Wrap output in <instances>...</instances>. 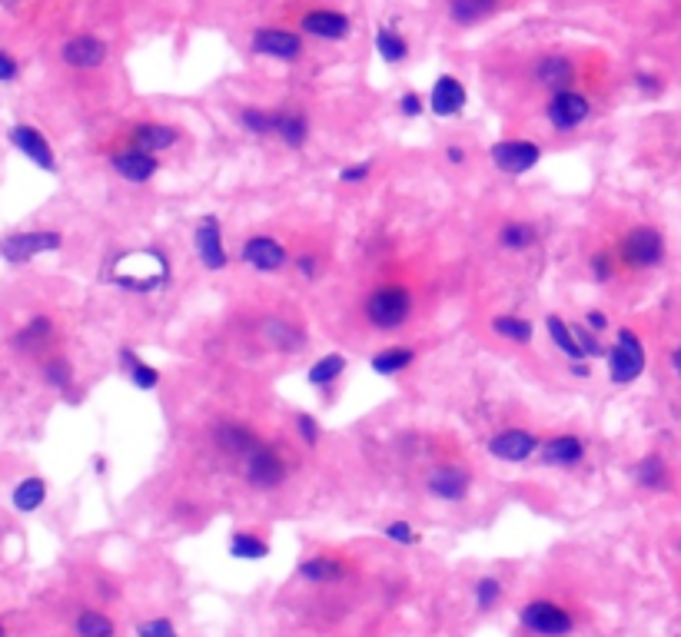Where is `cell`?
<instances>
[{
	"mask_svg": "<svg viewBox=\"0 0 681 637\" xmlns=\"http://www.w3.org/2000/svg\"><path fill=\"white\" fill-rule=\"evenodd\" d=\"M515 618H519V628L525 637H575L585 628L588 611L565 598L535 594V598L519 604Z\"/></svg>",
	"mask_w": 681,
	"mask_h": 637,
	"instance_id": "1",
	"label": "cell"
},
{
	"mask_svg": "<svg viewBox=\"0 0 681 637\" xmlns=\"http://www.w3.org/2000/svg\"><path fill=\"white\" fill-rule=\"evenodd\" d=\"M170 259L163 249H140V253H130L127 259L117 263V273H113V286L137 292V296H147V292H157L170 283Z\"/></svg>",
	"mask_w": 681,
	"mask_h": 637,
	"instance_id": "2",
	"label": "cell"
},
{
	"mask_svg": "<svg viewBox=\"0 0 681 637\" xmlns=\"http://www.w3.org/2000/svg\"><path fill=\"white\" fill-rule=\"evenodd\" d=\"M412 306H416V299H412V289L409 286L386 283V286H376L366 296L363 316H366V322L376 332H396V329H402L409 322Z\"/></svg>",
	"mask_w": 681,
	"mask_h": 637,
	"instance_id": "3",
	"label": "cell"
},
{
	"mask_svg": "<svg viewBox=\"0 0 681 637\" xmlns=\"http://www.w3.org/2000/svg\"><path fill=\"white\" fill-rule=\"evenodd\" d=\"M665 236L655 226H632L618 243V263L628 269H655L665 263Z\"/></svg>",
	"mask_w": 681,
	"mask_h": 637,
	"instance_id": "4",
	"label": "cell"
},
{
	"mask_svg": "<svg viewBox=\"0 0 681 637\" xmlns=\"http://www.w3.org/2000/svg\"><path fill=\"white\" fill-rule=\"evenodd\" d=\"M608 379L615 385H632L638 375L645 372V346L642 339H638V332L632 329H618L615 332V342L608 346Z\"/></svg>",
	"mask_w": 681,
	"mask_h": 637,
	"instance_id": "5",
	"label": "cell"
},
{
	"mask_svg": "<svg viewBox=\"0 0 681 637\" xmlns=\"http://www.w3.org/2000/svg\"><path fill=\"white\" fill-rule=\"evenodd\" d=\"M243 465H246V485L256 488V492H273V488H280L286 478H290V462H286L283 445L276 442H263Z\"/></svg>",
	"mask_w": 681,
	"mask_h": 637,
	"instance_id": "6",
	"label": "cell"
},
{
	"mask_svg": "<svg viewBox=\"0 0 681 637\" xmlns=\"http://www.w3.org/2000/svg\"><path fill=\"white\" fill-rule=\"evenodd\" d=\"M353 558L346 555H336V551H319V555H309L299 561V581L303 584H313V588H336V584H346L353 578Z\"/></svg>",
	"mask_w": 681,
	"mask_h": 637,
	"instance_id": "7",
	"label": "cell"
},
{
	"mask_svg": "<svg viewBox=\"0 0 681 637\" xmlns=\"http://www.w3.org/2000/svg\"><path fill=\"white\" fill-rule=\"evenodd\" d=\"M64 246V236L54 229H34V233H14L0 239V259L10 266H24L40 253H54Z\"/></svg>",
	"mask_w": 681,
	"mask_h": 637,
	"instance_id": "8",
	"label": "cell"
},
{
	"mask_svg": "<svg viewBox=\"0 0 681 637\" xmlns=\"http://www.w3.org/2000/svg\"><path fill=\"white\" fill-rule=\"evenodd\" d=\"M588 117H592V100L579 90H559L545 103V120L559 133L579 130L582 123H588Z\"/></svg>",
	"mask_w": 681,
	"mask_h": 637,
	"instance_id": "9",
	"label": "cell"
},
{
	"mask_svg": "<svg viewBox=\"0 0 681 637\" xmlns=\"http://www.w3.org/2000/svg\"><path fill=\"white\" fill-rule=\"evenodd\" d=\"M539 435L529 432V428H502V432H495L489 438V455L499 458V462H509V465H519V462H529L532 455H539Z\"/></svg>",
	"mask_w": 681,
	"mask_h": 637,
	"instance_id": "10",
	"label": "cell"
},
{
	"mask_svg": "<svg viewBox=\"0 0 681 637\" xmlns=\"http://www.w3.org/2000/svg\"><path fill=\"white\" fill-rule=\"evenodd\" d=\"M489 160L495 170L509 173V176H522L539 166L542 160V146L532 140H499L489 150Z\"/></svg>",
	"mask_w": 681,
	"mask_h": 637,
	"instance_id": "11",
	"label": "cell"
},
{
	"mask_svg": "<svg viewBox=\"0 0 681 637\" xmlns=\"http://www.w3.org/2000/svg\"><path fill=\"white\" fill-rule=\"evenodd\" d=\"M193 249H196V256H200L203 269H210V273H223V269L230 266V253H226L223 229H220V219L216 216H203L200 223H196Z\"/></svg>",
	"mask_w": 681,
	"mask_h": 637,
	"instance_id": "12",
	"label": "cell"
},
{
	"mask_svg": "<svg viewBox=\"0 0 681 637\" xmlns=\"http://www.w3.org/2000/svg\"><path fill=\"white\" fill-rule=\"evenodd\" d=\"M243 263L256 269V273H280V269H286V263H290V253H286V246L280 243L276 236H266V233H256L243 243L240 249Z\"/></svg>",
	"mask_w": 681,
	"mask_h": 637,
	"instance_id": "13",
	"label": "cell"
},
{
	"mask_svg": "<svg viewBox=\"0 0 681 637\" xmlns=\"http://www.w3.org/2000/svg\"><path fill=\"white\" fill-rule=\"evenodd\" d=\"M213 442L216 448H220L223 455H230V458H240V462H246L256 448L263 445V438L260 432L250 425V422H233V419H226V422H216L213 428Z\"/></svg>",
	"mask_w": 681,
	"mask_h": 637,
	"instance_id": "14",
	"label": "cell"
},
{
	"mask_svg": "<svg viewBox=\"0 0 681 637\" xmlns=\"http://www.w3.org/2000/svg\"><path fill=\"white\" fill-rule=\"evenodd\" d=\"M253 54L296 64V60L303 57V37L293 34V30H283V27H263L253 34Z\"/></svg>",
	"mask_w": 681,
	"mask_h": 637,
	"instance_id": "15",
	"label": "cell"
},
{
	"mask_svg": "<svg viewBox=\"0 0 681 637\" xmlns=\"http://www.w3.org/2000/svg\"><path fill=\"white\" fill-rule=\"evenodd\" d=\"M575 77H579V67L569 54H542L532 64V80L552 93L575 90Z\"/></svg>",
	"mask_w": 681,
	"mask_h": 637,
	"instance_id": "16",
	"label": "cell"
},
{
	"mask_svg": "<svg viewBox=\"0 0 681 637\" xmlns=\"http://www.w3.org/2000/svg\"><path fill=\"white\" fill-rule=\"evenodd\" d=\"M426 492L432 498L446 501V505H459L472 492V475L459 465H439L436 472L426 478Z\"/></svg>",
	"mask_w": 681,
	"mask_h": 637,
	"instance_id": "17",
	"label": "cell"
},
{
	"mask_svg": "<svg viewBox=\"0 0 681 637\" xmlns=\"http://www.w3.org/2000/svg\"><path fill=\"white\" fill-rule=\"evenodd\" d=\"M110 170L120 176V180L127 183H150L153 176L160 173V160L153 153H143V150H133V146H127V150H117L110 153Z\"/></svg>",
	"mask_w": 681,
	"mask_h": 637,
	"instance_id": "18",
	"label": "cell"
},
{
	"mask_svg": "<svg viewBox=\"0 0 681 637\" xmlns=\"http://www.w3.org/2000/svg\"><path fill=\"white\" fill-rule=\"evenodd\" d=\"M177 140H180V130L170 127V123H160V120L133 123V127L127 130V146L143 150V153H153V156H160L163 150L177 146Z\"/></svg>",
	"mask_w": 681,
	"mask_h": 637,
	"instance_id": "19",
	"label": "cell"
},
{
	"mask_svg": "<svg viewBox=\"0 0 681 637\" xmlns=\"http://www.w3.org/2000/svg\"><path fill=\"white\" fill-rule=\"evenodd\" d=\"M10 143H14L17 150L24 153L30 163H37L40 170L57 173L54 146L47 143V137H44V133H40L37 127H27V123H17V127H10Z\"/></svg>",
	"mask_w": 681,
	"mask_h": 637,
	"instance_id": "20",
	"label": "cell"
},
{
	"mask_svg": "<svg viewBox=\"0 0 681 637\" xmlns=\"http://www.w3.org/2000/svg\"><path fill=\"white\" fill-rule=\"evenodd\" d=\"M466 87H462L459 77H452V73H442V77L432 83V93H429V110L436 113L439 120H452L459 117L462 110H466Z\"/></svg>",
	"mask_w": 681,
	"mask_h": 637,
	"instance_id": "21",
	"label": "cell"
},
{
	"mask_svg": "<svg viewBox=\"0 0 681 637\" xmlns=\"http://www.w3.org/2000/svg\"><path fill=\"white\" fill-rule=\"evenodd\" d=\"M585 455H588L585 438L572 435V432L555 435V438H549V442H542V448H539V458L552 468H575V465L585 462Z\"/></svg>",
	"mask_w": 681,
	"mask_h": 637,
	"instance_id": "22",
	"label": "cell"
},
{
	"mask_svg": "<svg viewBox=\"0 0 681 637\" xmlns=\"http://www.w3.org/2000/svg\"><path fill=\"white\" fill-rule=\"evenodd\" d=\"M299 27L319 40H346L353 34V20H349L343 10H329V7L309 10V14L299 20Z\"/></svg>",
	"mask_w": 681,
	"mask_h": 637,
	"instance_id": "23",
	"label": "cell"
},
{
	"mask_svg": "<svg viewBox=\"0 0 681 637\" xmlns=\"http://www.w3.org/2000/svg\"><path fill=\"white\" fill-rule=\"evenodd\" d=\"M260 339L270 349H280V352H299V349H306V332H303V326H299V322H293V319H283V316L263 319Z\"/></svg>",
	"mask_w": 681,
	"mask_h": 637,
	"instance_id": "24",
	"label": "cell"
},
{
	"mask_svg": "<svg viewBox=\"0 0 681 637\" xmlns=\"http://www.w3.org/2000/svg\"><path fill=\"white\" fill-rule=\"evenodd\" d=\"M107 57H110V47L94 34H80L64 44V60L77 70H97L107 64Z\"/></svg>",
	"mask_w": 681,
	"mask_h": 637,
	"instance_id": "25",
	"label": "cell"
},
{
	"mask_svg": "<svg viewBox=\"0 0 681 637\" xmlns=\"http://www.w3.org/2000/svg\"><path fill=\"white\" fill-rule=\"evenodd\" d=\"M632 478L638 488H645V492H668L672 488V468L662 455H645L638 458L635 468H632Z\"/></svg>",
	"mask_w": 681,
	"mask_h": 637,
	"instance_id": "26",
	"label": "cell"
},
{
	"mask_svg": "<svg viewBox=\"0 0 681 637\" xmlns=\"http://www.w3.org/2000/svg\"><path fill=\"white\" fill-rule=\"evenodd\" d=\"M120 369L127 372V379L137 385L140 392H153V389H160V382H163V375L157 365H150V362H143L137 352H133L130 346H120Z\"/></svg>",
	"mask_w": 681,
	"mask_h": 637,
	"instance_id": "27",
	"label": "cell"
},
{
	"mask_svg": "<svg viewBox=\"0 0 681 637\" xmlns=\"http://www.w3.org/2000/svg\"><path fill=\"white\" fill-rule=\"evenodd\" d=\"M346 369H349V359H346L343 352H326V355H319L313 365H309L306 379H309V385H313V389L329 392L339 379H343Z\"/></svg>",
	"mask_w": 681,
	"mask_h": 637,
	"instance_id": "28",
	"label": "cell"
},
{
	"mask_svg": "<svg viewBox=\"0 0 681 637\" xmlns=\"http://www.w3.org/2000/svg\"><path fill=\"white\" fill-rule=\"evenodd\" d=\"M539 243V229L529 219H505L499 226V246L505 253H525Z\"/></svg>",
	"mask_w": 681,
	"mask_h": 637,
	"instance_id": "29",
	"label": "cell"
},
{
	"mask_svg": "<svg viewBox=\"0 0 681 637\" xmlns=\"http://www.w3.org/2000/svg\"><path fill=\"white\" fill-rule=\"evenodd\" d=\"M492 332L505 342H512V346H529L535 339V326L532 319L519 316V312H502V316L492 319Z\"/></svg>",
	"mask_w": 681,
	"mask_h": 637,
	"instance_id": "30",
	"label": "cell"
},
{
	"mask_svg": "<svg viewBox=\"0 0 681 637\" xmlns=\"http://www.w3.org/2000/svg\"><path fill=\"white\" fill-rule=\"evenodd\" d=\"M276 137L290 150H299L309 140V117L303 110H276Z\"/></svg>",
	"mask_w": 681,
	"mask_h": 637,
	"instance_id": "31",
	"label": "cell"
},
{
	"mask_svg": "<svg viewBox=\"0 0 681 637\" xmlns=\"http://www.w3.org/2000/svg\"><path fill=\"white\" fill-rule=\"evenodd\" d=\"M545 332H549V339H552V346L559 349L565 359L569 362H588L582 349H579V339H575V332L572 326L565 322L559 312H552V316H545Z\"/></svg>",
	"mask_w": 681,
	"mask_h": 637,
	"instance_id": "32",
	"label": "cell"
},
{
	"mask_svg": "<svg viewBox=\"0 0 681 637\" xmlns=\"http://www.w3.org/2000/svg\"><path fill=\"white\" fill-rule=\"evenodd\" d=\"M230 555L240 561H263L270 555V541L253 528H236L230 535Z\"/></svg>",
	"mask_w": 681,
	"mask_h": 637,
	"instance_id": "33",
	"label": "cell"
},
{
	"mask_svg": "<svg viewBox=\"0 0 681 637\" xmlns=\"http://www.w3.org/2000/svg\"><path fill=\"white\" fill-rule=\"evenodd\" d=\"M502 0H449V17L452 24L459 27H472L479 24V20L492 17L495 10H499Z\"/></svg>",
	"mask_w": 681,
	"mask_h": 637,
	"instance_id": "34",
	"label": "cell"
},
{
	"mask_svg": "<svg viewBox=\"0 0 681 637\" xmlns=\"http://www.w3.org/2000/svg\"><path fill=\"white\" fill-rule=\"evenodd\" d=\"M77 637H117V621L100 608H84L74 618Z\"/></svg>",
	"mask_w": 681,
	"mask_h": 637,
	"instance_id": "35",
	"label": "cell"
},
{
	"mask_svg": "<svg viewBox=\"0 0 681 637\" xmlns=\"http://www.w3.org/2000/svg\"><path fill=\"white\" fill-rule=\"evenodd\" d=\"M416 362V349L412 346H386L373 355V372L376 375H399Z\"/></svg>",
	"mask_w": 681,
	"mask_h": 637,
	"instance_id": "36",
	"label": "cell"
},
{
	"mask_svg": "<svg viewBox=\"0 0 681 637\" xmlns=\"http://www.w3.org/2000/svg\"><path fill=\"white\" fill-rule=\"evenodd\" d=\"M50 336H54V319H50V316H34V319H30L27 326L14 336V346H17L20 352H34V349H40V346H47Z\"/></svg>",
	"mask_w": 681,
	"mask_h": 637,
	"instance_id": "37",
	"label": "cell"
},
{
	"mask_svg": "<svg viewBox=\"0 0 681 637\" xmlns=\"http://www.w3.org/2000/svg\"><path fill=\"white\" fill-rule=\"evenodd\" d=\"M505 598V584L495 578V574H482V578L472 581V601H476V611L492 614Z\"/></svg>",
	"mask_w": 681,
	"mask_h": 637,
	"instance_id": "38",
	"label": "cell"
},
{
	"mask_svg": "<svg viewBox=\"0 0 681 637\" xmlns=\"http://www.w3.org/2000/svg\"><path fill=\"white\" fill-rule=\"evenodd\" d=\"M10 501H14V508L17 511H24V515H30V511H37L40 505L47 501V482L40 475H30L24 478L17 488H14V495H10Z\"/></svg>",
	"mask_w": 681,
	"mask_h": 637,
	"instance_id": "39",
	"label": "cell"
},
{
	"mask_svg": "<svg viewBox=\"0 0 681 637\" xmlns=\"http://www.w3.org/2000/svg\"><path fill=\"white\" fill-rule=\"evenodd\" d=\"M240 127L246 133H253V137H276V110L246 103L240 110Z\"/></svg>",
	"mask_w": 681,
	"mask_h": 637,
	"instance_id": "40",
	"label": "cell"
},
{
	"mask_svg": "<svg viewBox=\"0 0 681 637\" xmlns=\"http://www.w3.org/2000/svg\"><path fill=\"white\" fill-rule=\"evenodd\" d=\"M376 50L383 54L386 64H402V60L409 57V44L396 34V30H389V27H379L376 30Z\"/></svg>",
	"mask_w": 681,
	"mask_h": 637,
	"instance_id": "41",
	"label": "cell"
},
{
	"mask_svg": "<svg viewBox=\"0 0 681 637\" xmlns=\"http://www.w3.org/2000/svg\"><path fill=\"white\" fill-rule=\"evenodd\" d=\"M588 273H592L595 283H612L618 276V253H612V249H598V253L588 259Z\"/></svg>",
	"mask_w": 681,
	"mask_h": 637,
	"instance_id": "42",
	"label": "cell"
},
{
	"mask_svg": "<svg viewBox=\"0 0 681 637\" xmlns=\"http://www.w3.org/2000/svg\"><path fill=\"white\" fill-rule=\"evenodd\" d=\"M44 382L57 392H70L74 389V369H70L67 359H50L44 365Z\"/></svg>",
	"mask_w": 681,
	"mask_h": 637,
	"instance_id": "43",
	"label": "cell"
},
{
	"mask_svg": "<svg viewBox=\"0 0 681 637\" xmlns=\"http://www.w3.org/2000/svg\"><path fill=\"white\" fill-rule=\"evenodd\" d=\"M137 637H180V631L167 614H153L137 624Z\"/></svg>",
	"mask_w": 681,
	"mask_h": 637,
	"instance_id": "44",
	"label": "cell"
},
{
	"mask_svg": "<svg viewBox=\"0 0 681 637\" xmlns=\"http://www.w3.org/2000/svg\"><path fill=\"white\" fill-rule=\"evenodd\" d=\"M572 332H575V339H579V349H582V355H585L588 362H592V359H605V355H608V349L602 346V339H598L592 329H585L582 322H579V326H572Z\"/></svg>",
	"mask_w": 681,
	"mask_h": 637,
	"instance_id": "45",
	"label": "cell"
},
{
	"mask_svg": "<svg viewBox=\"0 0 681 637\" xmlns=\"http://www.w3.org/2000/svg\"><path fill=\"white\" fill-rule=\"evenodd\" d=\"M383 535L389 538V541H396V545H419V531L409 525V521H402V518H396V521H389V525H383Z\"/></svg>",
	"mask_w": 681,
	"mask_h": 637,
	"instance_id": "46",
	"label": "cell"
},
{
	"mask_svg": "<svg viewBox=\"0 0 681 637\" xmlns=\"http://www.w3.org/2000/svg\"><path fill=\"white\" fill-rule=\"evenodd\" d=\"M296 432H299V438H303V445L306 448H316L319 445V438H323V428H319V422L313 419V415L309 412H296Z\"/></svg>",
	"mask_w": 681,
	"mask_h": 637,
	"instance_id": "47",
	"label": "cell"
},
{
	"mask_svg": "<svg viewBox=\"0 0 681 637\" xmlns=\"http://www.w3.org/2000/svg\"><path fill=\"white\" fill-rule=\"evenodd\" d=\"M376 170V163L373 160H359V163H349L339 170V183H346V186H359V183H366L369 176H373Z\"/></svg>",
	"mask_w": 681,
	"mask_h": 637,
	"instance_id": "48",
	"label": "cell"
},
{
	"mask_svg": "<svg viewBox=\"0 0 681 637\" xmlns=\"http://www.w3.org/2000/svg\"><path fill=\"white\" fill-rule=\"evenodd\" d=\"M293 269L306 279V283H316L319 279V256L316 253H299L293 259Z\"/></svg>",
	"mask_w": 681,
	"mask_h": 637,
	"instance_id": "49",
	"label": "cell"
},
{
	"mask_svg": "<svg viewBox=\"0 0 681 637\" xmlns=\"http://www.w3.org/2000/svg\"><path fill=\"white\" fill-rule=\"evenodd\" d=\"M399 113H402V117H409V120H416V117L426 113V100H422L416 90H406L399 97Z\"/></svg>",
	"mask_w": 681,
	"mask_h": 637,
	"instance_id": "50",
	"label": "cell"
},
{
	"mask_svg": "<svg viewBox=\"0 0 681 637\" xmlns=\"http://www.w3.org/2000/svg\"><path fill=\"white\" fill-rule=\"evenodd\" d=\"M635 87L648 93V97H658V93L665 90V83H662V77H655V73H635Z\"/></svg>",
	"mask_w": 681,
	"mask_h": 637,
	"instance_id": "51",
	"label": "cell"
},
{
	"mask_svg": "<svg viewBox=\"0 0 681 637\" xmlns=\"http://www.w3.org/2000/svg\"><path fill=\"white\" fill-rule=\"evenodd\" d=\"M582 326L592 329L595 336H602V332H608V316H605L602 309H588L585 316H582Z\"/></svg>",
	"mask_w": 681,
	"mask_h": 637,
	"instance_id": "52",
	"label": "cell"
},
{
	"mask_svg": "<svg viewBox=\"0 0 681 637\" xmlns=\"http://www.w3.org/2000/svg\"><path fill=\"white\" fill-rule=\"evenodd\" d=\"M17 80V60L7 54V50H0V83H10Z\"/></svg>",
	"mask_w": 681,
	"mask_h": 637,
	"instance_id": "53",
	"label": "cell"
},
{
	"mask_svg": "<svg viewBox=\"0 0 681 637\" xmlns=\"http://www.w3.org/2000/svg\"><path fill=\"white\" fill-rule=\"evenodd\" d=\"M446 160H449L452 166H462V163L469 160L466 146H459V143H449V146H446Z\"/></svg>",
	"mask_w": 681,
	"mask_h": 637,
	"instance_id": "54",
	"label": "cell"
},
{
	"mask_svg": "<svg viewBox=\"0 0 681 637\" xmlns=\"http://www.w3.org/2000/svg\"><path fill=\"white\" fill-rule=\"evenodd\" d=\"M575 379H592V362H572Z\"/></svg>",
	"mask_w": 681,
	"mask_h": 637,
	"instance_id": "55",
	"label": "cell"
},
{
	"mask_svg": "<svg viewBox=\"0 0 681 637\" xmlns=\"http://www.w3.org/2000/svg\"><path fill=\"white\" fill-rule=\"evenodd\" d=\"M672 369H675V375H681V346L672 349Z\"/></svg>",
	"mask_w": 681,
	"mask_h": 637,
	"instance_id": "56",
	"label": "cell"
},
{
	"mask_svg": "<svg viewBox=\"0 0 681 637\" xmlns=\"http://www.w3.org/2000/svg\"><path fill=\"white\" fill-rule=\"evenodd\" d=\"M0 637H7V634H4V628H0Z\"/></svg>",
	"mask_w": 681,
	"mask_h": 637,
	"instance_id": "57",
	"label": "cell"
},
{
	"mask_svg": "<svg viewBox=\"0 0 681 637\" xmlns=\"http://www.w3.org/2000/svg\"><path fill=\"white\" fill-rule=\"evenodd\" d=\"M678 551H681V538H678Z\"/></svg>",
	"mask_w": 681,
	"mask_h": 637,
	"instance_id": "58",
	"label": "cell"
}]
</instances>
